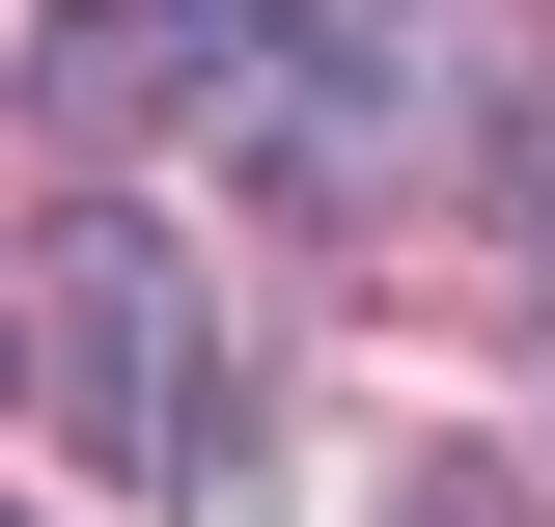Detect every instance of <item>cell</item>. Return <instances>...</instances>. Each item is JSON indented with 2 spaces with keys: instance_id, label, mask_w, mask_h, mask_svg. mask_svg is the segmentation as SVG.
<instances>
[{
  "instance_id": "obj_1",
  "label": "cell",
  "mask_w": 555,
  "mask_h": 527,
  "mask_svg": "<svg viewBox=\"0 0 555 527\" xmlns=\"http://www.w3.org/2000/svg\"><path fill=\"white\" fill-rule=\"evenodd\" d=\"M56 416L139 500L222 445V333H195V250H167V222H56Z\"/></svg>"
},
{
  "instance_id": "obj_2",
  "label": "cell",
  "mask_w": 555,
  "mask_h": 527,
  "mask_svg": "<svg viewBox=\"0 0 555 527\" xmlns=\"http://www.w3.org/2000/svg\"><path fill=\"white\" fill-rule=\"evenodd\" d=\"M306 56V0H56V112L83 139H250V83Z\"/></svg>"
},
{
  "instance_id": "obj_3",
  "label": "cell",
  "mask_w": 555,
  "mask_h": 527,
  "mask_svg": "<svg viewBox=\"0 0 555 527\" xmlns=\"http://www.w3.org/2000/svg\"><path fill=\"white\" fill-rule=\"evenodd\" d=\"M389 527H528V472L500 445H389Z\"/></svg>"
}]
</instances>
